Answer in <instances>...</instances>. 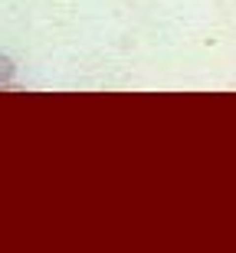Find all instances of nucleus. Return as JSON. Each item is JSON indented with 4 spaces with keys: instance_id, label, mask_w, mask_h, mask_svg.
<instances>
[{
    "instance_id": "nucleus-1",
    "label": "nucleus",
    "mask_w": 236,
    "mask_h": 253,
    "mask_svg": "<svg viewBox=\"0 0 236 253\" xmlns=\"http://www.w3.org/2000/svg\"><path fill=\"white\" fill-rule=\"evenodd\" d=\"M13 76H17V63L7 53H0V89H10L13 85Z\"/></svg>"
}]
</instances>
